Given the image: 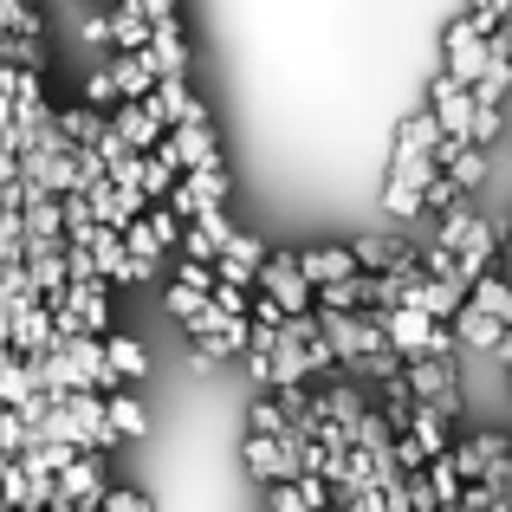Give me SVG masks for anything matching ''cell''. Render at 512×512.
<instances>
[{"label":"cell","mask_w":512,"mask_h":512,"mask_svg":"<svg viewBox=\"0 0 512 512\" xmlns=\"http://www.w3.org/2000/svg\"><path fill=\"white\" fill-rule=\"evenodd\" d=\"M376 325H383V338H389V350H396L402 363L409 357H454V325H435L428 312H415V305H383V312H370Z\"/></svg>","instance_id":"6da1fadb"},{"label":"cell","mask_w":512,"mask_h":512,"mask_svg":"<svg viewBox=\"0 0 512 512\" xmlns=\"http://www.w3.org/2000/svg\"><path fill=\"white\" fill-rule=\"evenodd\" d=\"M487 59H493V39L480 33L467 13H454V26L441 33V72L461 78V85H474V78L487 72Z\"/></svg>","instance_id":"7a4b0ae2"},{"label":"cell","mask_w":512,"mask_h":512,"mask_svg":"<svg viewBox=\"0 0 512 512\" xmlns=\"http://www.w3.org/2000/svg\"><path fill=\"white\" fill-rule=\"evenodd\" d=\"M435 182V156H389V182H383V208L396 221H415L422 214V195Z\"/></svg>","instance_id":"3957f363"},{"label":"cell","mask_w":512,"mask_h":512,"mask_svg":"<svg viewBox=\"0 0 512 512\" xmlns=\"http://www.w3.org/2000/svg\"><path fill=\"white\" fill-rule=\"evenodd\" d=\"M253 292L279 299V312H286V318H299V312H312V305H318L312 279L299 273V260H292V253H266V266H260V279H253Z\"/></svg>","instance_id":"277c9868"},{"label":"cell","mask_w":512,"mask_h":512,"mask_svg":"<svg viewBox=\"0 0 512 512\" xmlns=\"http://www.w3.org/2000/svg\"><path fill=\"white\" fill-rule=\"evenodd\" d=\"M0 312H7V338H13V350H20V357L59 344V325H52V305H46V299H33V292H26V299H7Z\"/></svg>","instance_id":"5b68a950"},{"label":"cell","mask_w":512,"mask_h":512,"mask_svg":"<svg viewBox=\"0 0 512 512\" xmlns=\"http://www.w3.org/2000/svg\"><path fill=\"white\" fill-rule=\"evenodd\" d=\"M448 461H454L461 480H493V474H506V461H512V435H454Z\"/></svg>","instance_id":"8992f818"},{"label":"cell","mask_w":512,"mask_h":512,"mask_svg":"<svg viewBox=\"0 0 512 512\" xmlns=\"http://www.w3.org/2000/svg\"><path fill=\"white\" fill-rule=\"evenodd\" d=\"M104 448H85V454H72V461L59 467V500L72 506V512H98L104 500Z\"/></svg>","instance_id":"52a82bcc"},{"label":"cell","mask_w":512,"mask_h":512,"mask_svg":"<svg viewBox=\"0 0 512 512\" xmlns=\"http://www.w3.org/2000/svg\"><path fill=\"white\" fill-rule=\"evenodd\" d=\"M428 111H435L441 137H467V130H474V91H467L461 78L435 72V78H428ZM467 143H474V137H467Z\"/></svg>","instance_id":"ba28073f"},{"label":"cell","mask_w":512,"mask_h":512,"mask_svg":"<svg viewBox=\"0 0 512 512\" xmlns=\"http://www.w3.org/2000/svg\"><path fill=\"white\" fill-rule=\"evenodd\" d=\"M104 117H111V130L130 143V150H156V143H163V130H169L163 111H156V98H117Z\"/></svg>","instance_id":"9c48e42d"},{"label":"cell","mask_w":512,"mask_h":512,"mask_svg":"<svg viewBox=\"0 0 512 512\" xmlns=\"http://www.w3.org/2000/svg\"><path fill=\"white\" fill-rule=\"evenodd\" d=\"M260 266H266V247L253 234H240V227L221 240V253H214V273L234 279V286H247V292H253V279H260Z\"/></svg>","instance_id":"30bf717a"},{"label":"cell","mask_w":512,"mask_h":512,"mask_svg":"<svg viewBox=\"0 0 512 512\" xmlns=\"http://www.w3.org/2000/svg\"><path fill=\"white\" fill-rule=\"evenodd\" d=\"M350 253H357L363 273H415V266H422V253L402 247V240H389V234H363V240H350Z\"/></svg>","instance_id":"8fae6325"},{"label":"cell","mask_w":512,"mask_h":512,"mask_svg":"<svg viewBox=\"0 0 512 512\" xmlns=\"http://www.w3.org/2000/svg\"><path fill=\"white\" fill-rule=\"evenodd\" d=\"M85 253H91V266H98V279H111V286H137L130 253H124V234H117V227H91Z\"/></svg>","instance_id":"7c38bea8"},{"label":"cell","mask_w":512,"mask_h":512,"mask_svg":"<svg viewBox=\"0 0 512 512\" xmlns=\"http://www.w3.org/2000/svg\"><path fill=\"white\" fill-rule=\"evenodd\" d=\"M85 201H91V221H98V227H117V234H124V227L143 214V195H124V188H111V175H104V182H91Z\"/></svg>","instance_id":"4fadbf2b"},{"label":"cell","mask_w":512,"mask_h":512,"mask_svg":"<svg viewBox=\"0 0 512 512\" xmlns=\"http://www.w3.org/2000/svg\"><path fill=\"white\" fill-rule=\"evenodd\" d=\"M247 474L273 487V480H292V474H299V461H292V448L279 435H247Z\"/></svg>","instance_id":"5bb4252c"},{"label":"cell","mask_w":512,"mask_h":512,"mask_svg":"<svg viewBox=\"0 0 512 512\" xmlns=\"http://www.w3.org/2000/svg\"><path fill=\"white\" fill-rule=\"evenodd\" d=\"M104 65H111V78H117V98H150L156 78H163L150 65V52H117L111 46V59H104Z\"/></svg>","instance_id":"9a60e30c"},{"label":"cell","mask_w":512,"mask_h":512,"mask_svg":"<svg viewBox=\"0 0 512 512\" xmlns=\"http://www.w3.org/2000/svg\"><path fill=\"white\" fill-rule=\"evenodd\" d=\"M292 260H299V273L312 279V292L331 286V279H350V273H357V253H350V247H305V253H292Z\"/></svg>","instance_id":"2e32d148"},{"label":"cell","mask_w":512,"mask_h":512,"mask_svg":"<svg viewBox=\"0 0 512 512\" xmlns=\"http://www.w3.org/2000/svg\"><path fill=\"white\" fill-rule=\"evenodd\" d=\"M500 318H487V312H474V305H461L454 312V344L461 350H480V357H493V344H500Z\"/></svg>","instance_id":"e0dca14e"},{"label":"cell","mask_w":512,"mask_h":512,"mask_svg":"<svg viewBox=\"0 0 512 512\" xmlns=\"http://www.w3.org/2000/svg\"><path fill=\"white\" fill-rule=\"evenodd\" d=\"M467 305L487 318H500V325H512V279L506 273H480L474 286H467Z\"/></svg>","instance_id":"ac0fdd59"},{"label":"cell","mask_w":512,"mask_h":512,"mask_svg":"<svg viewBox=\"0 0 512 512\" xmlns=\"http://www.w3.org/2000/svg\"><path fill=\"white\" fill-rule=\"evenodd\" d=\"M435 143H441V124H435V111H409L402 117V130H396V156H435Z\"/></svg>","instance_id":"d6986e66"},{"label":"cell","mask_w":512,"mask_h":512,"mask_svg":"<svg viewBox=\"0 0 512 512\" xmlns=\"http://www.w3.org/2000/svg\"><path fill=\"white\" fill-rule=\"evenodd\" d=\"M156 111H163V124H201V104H195V91L182 85V78H156Z\"/></svg>","instance_id":"ffe728a7"},{"label":"cell","mask_w":512,"mask_h":512,"mask_svg":"<svg viewBox=\"0 0 512 512\" xmlns=\"http://www.w3.org/2000/svg\"><path fill=\"white\" fill-rule=\"evenodd\" d=\"M143 52H150V65H156L163 78H182L188 46H182V33H175V20H169V26H150V46H143Z\"/></svg>","instance_id":"44dd1931"},{"label":"cell","mask_w":512,"mask_h":512,"mask_svg":"<svg viewBox=\"0 0 512 512\" xmlns=\"http://www.w3.org/2000/svg\"><path fill=\"white\" fill-rule=\"evenodd\" d=\"M104 422H111V435H117V441H124V435H143V402L130 396L124 383L104 389Z\"/></svg>","instance_id":"7402d4cb"},{"label":"cell","mask_w":512,"mask_h":512,"mask_svg":"<svg viewBox=\"0 0 512 512\" xmlns=\"http://www.w3.org/2000/svg\"><path fill=\"white\" fill-rule=\"evenodd\" d=\"M52 124H59L65 143H98L104 111H91V104H65V111H52Z\"/></svg>","instance_id":"603a6c76"},{"label":"cell","mask_w":512,"mask_h":512,"mask_svg":"<svg viewBox=\"0 0 512 512\" xmlns=\"http://www.w3.org/2000/svg\"><path fill=\"white\" fill-rule=\"evenodd\" d=\"M104 357H111L117 383H137V376L150 370V357H143V344H137V338H117V331H104Z\"/></svg>","instance_id":"cb8c5ba5"},{"label":"cell","mask_w":512,"mask_h":512,"mask_svg":"<svg viewBox=\"0 0 512 512\" xmlns=\"http://www.w3.org/2000/svg\"><path fill=\"white\" fill-rule=\"evenodd\" d=\"M143 227L156 234V247H163V253L182 247V214H175L169 201H143Z\"/></svg>","instance_id":"d4e9b609"},{"label":"cell","mask_w":512,"mask_h":512,"mask_svg":"<svg viewBox=\"0 0 512 512\" xmlns=\"http://www.w3.org/2000/svg\"><path fill=\"white\" fill-rule=\"evenodd\" d=\"M428 487H435V506H441V512H454V506H461V487H467V480L454 474L448 454H435V461H428Z\"/></svg>","instance_id":"484cf974"},{"label":"cell","mask_w":512,"mask_h":512,"mask_svg":"<svg viewBox=\"0 0 512 512\" xmlns=\"http://www.w3.org/2000/svg\"><path fill=\"white\" fill-rule=\"evenodd\" d=\"M137 163H143V201H163L175 188V175H182V169H169L156 150H137Z\"/></svg>","instance_id":"4316f807"},{"label":"cell","mask_w":512,"mask_h":512,"mask_svg":"<svg viewBox=\"0 0 512 512\" xmlns=\"http://www.w3.org/2000/svg\"><path fill=\"white\" fill-rule=\"evenodd\" d=\"M247 428H253V435H286V409H279V396H273V389H260V396H253Z\"/></svg>","instance_id":"83f0119b"},{"label":"cell","mask_w":512,"mask_h":512,"mask_svg":"<svg viewBox=\"0 0 512 512\" xmlns=\"http://www.w3.org/2000/svg\"><path fill=\"white\" fill-rule=\"evenodd\" d=\"M104 59H111V52H104ZM91 65V78H85V98H78V104H91V111H111V104H117V78H111V65Z\"/></svg>","instance_id":"f1b7e54d"},{"label":"cell","mask_w":512,"mask_h":512,"mask_svg":"<svg viewBox=\"0 0 512 512\" xmlns=\"http://www.w3.org/2000/svg\"><path fill=\"white\" fill-rule=\"evenodd\" d=\"M208 299H214V312H227V318H247V286H234V279H221V273H214Z\"/></svg>","instance_id":"f546056e"},{"label":"cell","mask_w":512,"mask_h":512,"mask_svg":"<svg viewBox=\"0 0 512 512\" xmlns=\"http://www.w3.org/2000/svg\"><path fill=\"white\" fill-rule=\"evenodd\" d=\"M188 227H201V234L214 240V253H221V240H227V234H234V221H227L221 208H195V214H188Z\"/></svg>","instance_id":"4dcf8cb0"},{"label":"cell","mask_w":512,"mask_h":512,"mask_svg":"<svg viewBox=\"0 0 512 512\" xmlns=\"http://www.w3.org/2000/svg\"><path fill=\"white\" fill-rule=\"evenodd\" d=\"M98 512H150V500H143V493H130V487H111L98 500Z\"/></svg>","instance_id":"1f68e13d"},{"label":"cell","mask_w":512,"mask_h":512,"mask_svg":"<svg viewBox=\"0 0 512 512\" xmlns=\"http://www.w3.org/2000/svg\"><path fill=\"white\" fill-rule=\"evenodd\" d=\"M137 7H143V20H150V26H169V20H175L169 0H137Z\"/></svg>","instance_id":"d6a6232c"},{"label":"cell","mask_w":512,"mask_h":512,"mask_svg":"<svg viewBox=\"0 0 512 512\" xmlns=\"http://www.w3.org/2000/svg\"><path fill=\"white\" fill-rule=\"evenodd\" d=\"M493 357H500V370H506V376H512V325H506V331H500V344H493Z\"/></svg>","instance_id":"836d02e7"},{"label":"cell","mask_w":512,"mask_h":512,"mask_svg":"<svg viewBox=\"0 0 512 512\" xmlns=\"http://www.w3.org/2000/svg\"><path fill=\"white\" fill-rule=\"evenodd\" d=\"M33 512H52V506H33Z\"/></svg>","instance_id":"e575fe53"}]
</instances>
